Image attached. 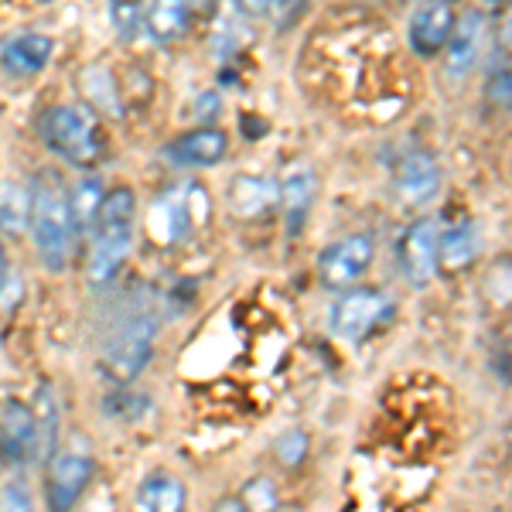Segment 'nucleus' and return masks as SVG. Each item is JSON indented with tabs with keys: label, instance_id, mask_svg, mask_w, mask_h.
I'll return each mask as SVG.
<instances>
[{
	"label": "nucleus",
	"instance_id": "nucleus-1",
	"mask_svg": "<svg viewBox=\"0 0 512 512\" xmlns=\"http://www.w3.org/2000/svg\"><path fill=\"white\" fill-rule=\"evenodd\" d=\"M31 239L35 250L48 270H65L72 253V239H76V226H72L69 212V188L55 171H38L31 178Z\"/></svg>",
	"mask_w": 512,
	"mask_h": 512
},
{
	"label": "nucleus",
	"instance_id": "nucleus-2",
	"mask_svg": "<svg viewBox=\"0 0 512 512\" xmlns=\"http://www.w3.org/2000/svg\"><path fill=\"white\" fill-rule=\"evenodd\" d=\"M134 222H137V198L130 188H113L103 202L96 226L93 246H89V280L93 284H110L123 270L134 250Z\"/></svg>",
	"mask_w": 512,
	"mask_h": 512
},
{
	"label": "nucleus",
	"instance_id": "nucleus-3",
	"mask_svg": "<svg viewBox=\"0 0 512 512\" xmlns=\"http://www.w3.org/2000/svg\"><path fill=\"white\" fill-rule=\"evenodd\" d=\"M154 338H158V318L144 315V311L140 315L134 311V315H127L117 325V332L110 335V342L103 349V362H99L103 376L117 390L130 386L147 369V362L154 355Z\"/></svg>",
	"mask_w": 512,
	"mask_h": 512
},
{
	"label": "nucleus",
	"instance_id": "nucleus-4",
	"mask_svg": "<svg viewBox=\"0 0 512 512\" xmlns=\"http://www.w3.org/2000/svg\"><path fill=\"white\" fill-rule=\"evenodd\" d=\"M41 137H45L48 151H55L59 158L79 164H93L103 151V140H99L96 117L86 106H52L41 120Z\"/></svg>",
	"mask_w": 512,
	"mask_h": 512
},
{
	"label": "nucleus",
	"instance_id": "nucleus-5",
	"mask_svg": "<svg viewBox=\"0 0 512 512\" xmlns=\"http://www.w3.org/2000/svg\"><path fill=\"white\" fill-rule=\"evenodd\" d=\"M86 437H76V444L62 448L48 461V475H45V502L48 512H72L82 502V492L89 489L96 475V458L89 454Z\"/></svg>",
	"mask_w": 512,
	"mask_h": 512
},
{
	"label": "nucleus",
	"instance_id": "nucleus-6",
	"mask_svg": "<svg viewBox=\"0 0 512 512\" xmlns=\"http://www.w3.org/2000/svg\"><path fill=\"white\" fill-rule=\"evenodd\" d=\"M386 311H390V301H386L383 291H376V287H352V291H345L332 304L328 325H332L338 338L359 342V338H366L383 321Z\"/></svg>",
	"mask_w": 512,
	"mask_h": 512
},
{
	"label": "nucleus",
	"instance_id": "nucleus-7",
	"mask_svg": "<svg viewBox=\"0 0 512 512\" xmlns=\"http://www.w3.org/2000/svg\"><path fill=\"white\" fill-rule=\"evenodd\" d=\"M373 239L355 233V236H345L338 239V243L325 246L318 256V277L325 287H332V291H342V287H352L355 280L369 270V263H373Z\"/></svg>",
	"mask_w": 512,
	"mask_h": 512
},
{
	"label": "nucleus",
	"instance_id": "nucleus-8",
	"mask_svg": "<svg viewBox=\"0 0 512 512\" xmlns=\"http://www.w3.org/2000/svg\"><path fill=\"white\" fill-rule=\"evenodd\" d=\"M441 263V226L434 219H420L407 229L400 243V267L410 284L427 287Z\"/></svg>",
	"mask_w": 512,
	"mask_h": 512
},
{
	"label": "nucleus",
	"instance_id": "nucleus-9",
	"mask_svg": "<svg viewBox=\"0 0 512 512\" xmlns=\"http://www.w3.org/2000/svg\"><path fill=\"white\" fill-rule=\"evenodd\" d=\"M229 140L219 127H195L164 147V161L175 168H212L226 158Z\"/></svg>",
	"mask_w": 512,
	"mask_h": 512
},
{
	"label": "nucleus",
	"instance_id": "nucleus-10",
	"mask_svg": "<svg viewBox=\"0 0 512 512\" xmlns=\"http://www.w3.org/2000/svg\"><path fill=\"white\" fill-rule=\"evenodd\" d=\"M55 52V41L48 35H38V31H18L0 45V69L14 79H31L38 76L48 65Z\"/></svg>",
	"mask_w": 512,
	"mask_h": 512
},
{
	"label": "nucleus",
	"instance_id": "nucleus-11",
	"mask_svg": "<svg viewBox=\"0 0 512 512\" xmlns=\"http://www.w3.org/2000/svg\"><path fill=\"white\" fill-rule=\"evenodd\" d=\"M393 181H396V192H400L403 202L424 205V202H431L437 185H441V168H437L434 154L410 151V154H403V158L396 161Z\"/></svg>",
	"mask_w": 512,
	"mask_h": 512
},
{
	"label": "nucleus",
	"instance_id": "nucleus-12",
	"mask_svg": "<svg viewBox=\"0 0 512 512\" xmlns=\"http://www.w3.org/2000/svg\"><path fill=\"white\" fill-rule=\"evenodd\" d=\"M454 31V7L451 4H420L410 14V48L420 59H434L444 45L451 41Z\"/></svg>",
	"mask_w": 512,
	"mask_h": 512
},
{
	"label": "nucleus",
	"instance_id": "nucleus-13",
	"mask_svg": "<svg viewBox=\"0 0 512 512\" xmlns=\"http://www.w3.org/2000/svg\"><path fill=\"white\" fill-rule=\"evenodd\" d=\"M0 451L7 461L24 465L35 461V420H31V403L4 400L0 403Z\"/></svg>",
	"mask_w": 512,
	"mask_h": 512
},
{
	"label": "nucleus",
	"instance_id": "nucleus-14",
	"mask_svg": "<svg viewBox=\"0 0 512 512\" xmlns=\"http://www.w3.org/2000/svg\"><path fill=\"white\" fill-rule=\"evenodd\" d=\"M485 31H489V21H485L482 11H468L465 18L454 24L451 41H448V72L451 76H468L475 69L478 55H482L485 45Z\"/></svg>",
	"mask_w": 512,
	"mask_h": 512
},
{
	"label": "nucleus",
	"instance_id": "nucleus-15",
	"mask_svg": "<svg viewBox=\"0 0 512 512\" xmlns=\"http://www.w3.org/2000/svg\"><path fill=\"white\" fill-rule=\"evenodd\" d=\"M31 420H35V461H52L59 444V396L52 386H38L31 400Z\"/></svg>",
	"mask_w": 512,
	"mask_h": 512
},
{
	"label": "nucleus",
	"instance_id": "nucleus-16",
	"mask_svg": "<svg viewBox=\"0 0 512 512\" xmlns=\"http://www.w3.org/2000/svg\"><path fill=\"white\" fill-rule=\"evenodd\" d=\"M280 202V185L260 175H239L229 188V205L236 216H263L267 209H274Z\"/></svg>",
	"mask_w": 512,
	"mask_h": 512
},
{
	"label": "nucleus",
	"instance_id": "nucleus-17",
	"mask_svg": "<svg viewBox=\"0 0 512 512\" xmlns=\"http://www.w3.org/2000/svg\"><path fill=\"white\" fill-rule=\"evenodd\" d=\"M140 512H185V485L168 472H154L137 489Z\"/></svg>",
	"mask_w": 512,
	"mask_h": 512
},
{
	"label": "nucleus",
	"instance_id": "nucleus-18",
	"mask_svg": "<svg viewBox=\"0 0 512 512\" xmlns=\"http://www.w3.org/2000/svg\"><path fill=\"white\" fill-rule=\"evenodd\" d=\"M280 202H284V212H287V229L297 233V229L304 226V216H308L311 202H315V175H311V168H297L291 175L284 178V185H280Z\"/></svg>",
	"mask_w": 512,
	"mask_h": 512
},
{
	"label": "nucleus",
	"instance_id": "nucleus-19",
	"mask_svg": "<svg viewBox=\"0 0 512 512\" xmlns=\"http://www.w3.org/2000/svg\"><path fill=\"white\" fill-rule=\"evenodd\" d=\"M106 202V188L96 175H82L76 185L69 188V212H72V226L76 233H89L96 226L99 212Z\"/></svg>",
	"mask_w": 512,
	"mask_h": 512
},
{
	"label": "nucleus",
	"instance_id": "nucleus-20",
	"mask_svg": "<svg viewBox=\"0 0 512 512\" xmlns=\"http://www.w3.org/2000/svg\"><path fill=\"white\" fill-rule=\"evenodd\" d=\"M31 222V188L21 181H0V233L21 236Z\"/></svg>",
	"mask_w": 512,
	"mask_h": 512
},
{
	"label": "nucleus",
	"instance_id": "nucleus-21",
	"mask_svg": "<svg viewBox=\"0 0 512 512\" xmlns=\"http://www.w3.org/2000/svg\"><path fill=\"white\" fill-rule=\"evenodd\" d=\"M192 24L188 4H151L144 7V31H151L154 41H178Z\"/></svg>",
	"mask_w": 512,
	"mask_h": 512
},
{
	"label": "nucleus",
	"instance_id": "nucleus-22",
	"mask_svg": "<svg viewBox=\"0 0 512 512\" xmlns=\"http://www.w3.org/2000/svg\"><path fill=\"white\" fill-rule=\"evenodd\" d=\"M475 250H478V236H475L472 222H461V226H454L451 233L441 236V263H444V267H451V270L472 263Z\"/></svg>",
	"mask_w": 512,
	"mask_h": 512
},
{
	"label": "nucleus",
	"instance_id": "nucleus-23",
	"mask_svg": "<svg viewBox=\"0 0 512 512\" xmlns=\"http://www.w3.org/2000/svg\"><path fill=\"white\" fill-rule=\"evenodd\" d=\"M82 86H86V96L93 99V103L99 106L103 113H113V117H120V93H117V82H113V76L106 69H99V65H93V69L82 72Z\"/></svg>",
	"mask_w": 512,
	"mask_h": 512
},
{
	"label": "nucleus",
	"instance_id": "nucleus-24",
	"mask_svg": "<svg viewBox=\"0 0 512 512\" xmlns=\"http://www.w3.org/2000/svg\"><path fill=\"white\" fill-rule=\"evenodd\" d=\"M0 512H35V495L24 478H11L0 485Z\"/></svg>",
	"mask_w": 512,
	"mask_h": 512
},
{
	"label": "nucleus",
	"instance_id": "nucleus-25",
	"mask_svg": "<svg viewBox=\"0 0 512 512\" xmlns=\"http://www.w3.org/2000/svg\"><path fill=\"white\" fill-rule=\"evenodd\" d=\"M110 21L117 24L123 38H134L144 31V7L140 4H110Z\"/></svg>",
	"mask_w": 512,
	"mask_h": 512
},
{
	"label": "nucleus",
	"instance_id": "nucleus-26",
	"mask_svg": "<svg viewBox=\"0 0 512 512\" xmlns=\"http://www.w3.org/2000/svg\"><path fill=\"white\" fill-rule=\"evenodd\" d=\"M106 417H127V420H134V417H140V410L147 407V400L144 396H134L123 386V390H117L113 396H106Z\"/></svg>",
	"mask_w": 512,
	"mask_h": 512
},
{
	"label": "nucleus",
	"instance_id": "nucleus-27",
	"mask_svg": "<svg viewBox=\"0 0 512 512\" xmlns=\"http://www.w3.org/2000/svg\"><path fill=\"white\" fill-rule=\"evenodd\" d=\"M489 99L499 106H512V72H499L489 82Z\"/></svg>",
	"mask_w": 512,
	"mask_h": 512
},
{
	"label": "nucleus",
	"instance_id": "nucleus-28",
	"mask_svg": "<svg viewBox=\"0 0 512 512\" xmlns=\"http://www.w3.org/2000/svg\"><path fill=\"white\" fill-rule=\"evenodd\" d=\"M222 110V99L216 93H205V96H198L195 99V117L198 120H205L202 127H209V120L216 117V113Z\"/></svg>",
	"mask_w": 512,
	"mask_h": 512
},
{
	"label": "nucleus",
	"instance_id": "nucleus-29",
	"mask_svg": "<svg viewBox=\"0 0 512 512\" xmlns=\"http://www.w3.org/2000/svg\"><path fill=\"white\" fill-rule=\"evenodd\" d=\"M304 448H308V444H304V434H287L284 441L277 444V451L284 454V458L291 461V465H294V461H301Z\"/></svg>",
	"mask_w": 512,
	"mask_h": 512
},
{
	"label": "nucleus",
	"instance_id": "nucleus-30",
	"mask_svg": "<svg viewBox=\"0 0 512 512\" xmlns=\"http://www.w3.org/2000/svg\"><path fill=\"white\" fill-rule=\"evenodd\" d=\"M7 287H14V274H11V267H7L4 246H0V304L7 301Z\"/></svg>",
	"mask_w": 512,
	"mask_h": 512
},
{
	"label": "nucleus",
	"instance_id": "nucleus-31",
	"mask_svg": "<svg viewBox=\"0 0 512 512\" xmlns=\"http://www.w3.org/2000/svg\"><path fill=\"white\" fill-rule=\"evenodd\" d=\"M209 512H253L250 506H246L243 499H236V495H229V499H222V502H216Z\"/></svg>",
	"mask_w": 512,
	"mask_h": 512
},
{
	"label": "nucleus",
	"instance_id": "nucleus-32",
	"mask_svg": "<svg viewBox=\"0 0 512 512\" xmlns=\"http://www.w3.org/2000/svg\"><path fill=\"white\" fill-rule=\"evenodd\" d=\"M502 45L512 52V11L506 14V21H502Z\"/></svg>",
	"mask_w": 512,
	"mask_h": 512
}]
</instances>
